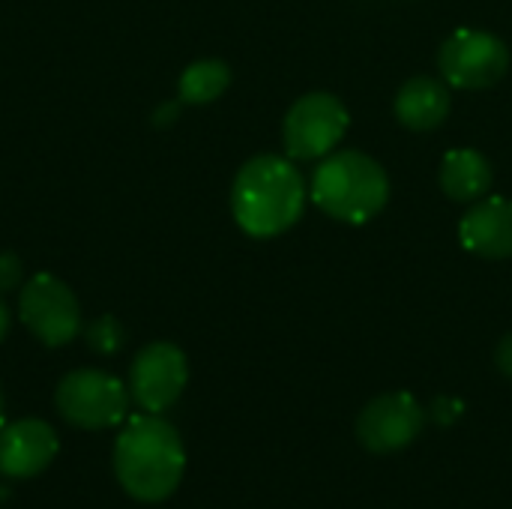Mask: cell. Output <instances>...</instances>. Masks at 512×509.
I'll return each instance as SVG.
<instances>
[{"label":"cell","instance_id":"cell-1","mask_svg":"<svg viewBox=\"0 0 512 509\" xmlns=\"http://www.w3.org/2000/svg\"><path fill=\"white\" fill-rule=\"evenodd\" d=\"M306 198V180L294 159L261 153L237 171L231 186V213L243 234L270 240L300 222Z\"/></svg>","mask_w":512,"mask_h":509},{"label":"cell","instance_id":"cell-2","mask_svg":"<svg viewBox=\"0 0 512 509\" xmlns=\"http://www.w3.org/2000/svg\"><path fill=\"white\" fill-rule=\"evenodd\" d=\"M183 471V438L159 414H138L120 429L114 444V474L132 501H168L177 492Z\"/></svg>","mask_w":512,"mask_h":509},{"label":"cell","instance_id":"cell-3","mask_svg":"<svg viewBox=\"0 0 512 509\" xmlns=\"http://www.w3.org/2000/svg\"><path fill=\"white\" fill-rule=\"evenodd\" d=\"M312 201L336 222L366 225L390 201V177L363 150H333L312 174Z\"/></svg>","mask_w":512,"mask_h":509},{"label":"cell","instance_id":"cell-4","mask_svg":"<svg viewBox=\"0 0 512 509\" xmlns=\"http://www.w3.org/2000/svg\"><path fill=\"white\" fill-rule=\"evenodd\" d=\"M129 399V387L102 369H75L57 384L54 393L57 414L84 432H102L123 423Z\"/></svg>","mask_w":512,"mask_h":509},{"label":"cell","instance_id":"cell-5","mask_svg":"<svg viewBox=\"0 0 512 509\" xmlns=\"http://www.w3.org/2000/svg\"><path fill=\"white\" fill-rule=\"evenodd\" d=\"M348 123H351V114L339 96L324 93V90L300 96L288 108L285 123H282V141H285L288 159L312 162V159L330 156L345 138Z\"/></svg>","mask_w":512,"mask_h":509},{"label":"cell","instance_id":"cell-6","mask_svg":"<svg viewBox=\"0 0 512 509\" xmlns=\"http://www.w3.org/2000/svg\"><path fill=\"white\" fill-rule=\"evenodd\" d=\"M510 48L489 30L459 27L438 51L441 78L456 90H486L495 87L510 72Z\"/></svg>","mask_w":512,"mask_h":509},{"label":"cell","instance_id":"cell-7","mask_svg":"<svg viewBox=\"0 0 512 509\" xmlns=\"http://www.w3.org/2000/svg\"><path fill=\"white\" fill-rule=\"evenodd\" d=\"M21 324L48 348L69 345L81 330V306L66 282L51 273H36L18 297Z\"/></svg>","mask_w":512,"mask_h":509},{"label":"cell","instance_id":"cell-8","mask_svg":"<svg viewBox=\"0 0 512 509\" xmlns=\"http://www.w3.org/2000/svg\"><path fill=\"white\" fill-rule=\"evenodd\" d=\"M189 384V360L174 342H150L129 369V396L147 414L168 411Z\"/></svg>","mask_w":512,"mask_h":509},{"label":"cell","instance_id":"cell-9","mask_svg":"<svg viewBox=\"0 0 512 509\" xmlns=\"http://www.w3.org/2000/svg\"><path fill=\"white\" fill-rule=\"evenodd\" d=\"M423 423H426V414L417 405V399L399 390V393H384L372 399L360 411L354 432L363 450L375 456H390V453H402L405 447H411L417 435L423 432Z\"/></svg>","mask_w":512,"mask_h":509},{"label":"cell","instance_id":"cell-10","mask_svg":"<svg viewBox=\"0 0 512 509\" xmlns=\"http://www.w3.org/2000/svg\"><path fill=\"white\" fill-rule=\"evenodd\" d=\"M60 441L57 432L36 420H18L0 429V474L9 480H30L39 477L57 456Z\"/></svg>","mask_w":512,"mask_h":509},{"label":"cell","instance_id":"cell-11","mask_svg":"<svg viewBox=\"0 0 512 509\" xmlns=\"http://www.w3.org/2000/svg\"><path fill=\"white\" fill-rule=\"evenodd\" d=\"M459 243L483 261L512 258V201L486 195L468 207L459 222Z\"/></svg>","mask_w":512,"mask_h":509},{"label":"cell","instance_id":"cell-12","mask_svg":"<svg viewBox=\"0 0 512 509\" xmlns=\"http://www.w3.org/2000/svg\"><path fill=\"white\" fill-rule=\"evenodd\" d=\"M450 108H453L450 84L444 78H435V75L408 78L393 99L396 120L411 132L438 129L450 117Z\"/></svg>","mask_w":512,"mask_h":509},{"label":"cell","instance_id":"cell-13","mask_svg":"<svg viewBox=\"0 0 512 509\" xmlns=\"http://www.w3.org/2000/svg\"><path fill=\"white\" fill-rule=\"evenodd\" d=\"M438 183L450 201L474 204L486 198L492 189V162L474 147H456L444 153L438 168Z\"/></svg>","mask_w":512,"mask_h":509},{"label":"cell","instance_id":"cell-14","mask_svg":"<svg viewBox=\"0 0 512 509\" xmlns=\"http://www.w3.org/2000/svg\"><path fill=\"white\" fill-rule=\"evenodd\" d=\"M228 84H231V66L225 60L207 57L183 69L177 81V93H180V102L186 105H210L228 90Z\"/></svg>","mask_w":512,"mask_h":509},{"label":"cell","instance_id":"cell-15","mask_svg":"<svg viewBox=\"0 0 512 509\" xmlns=\"http://www.w3.org/2000/svg\"><path fill=\"white\" fill-rule=\"evenodd\" d=\"M87 345L96 351V354H114L120 345H123V327L117 324V318H111V315H102V318H96L90 327H87Z\"/></svg>","mask_w":512,"mask_h":509},{"label":"cell","instance_id":"cell-16","mask_svg":"<svg viewBox=\"0 0 512 509\" xmlns=\"http://www.w3.org/2000/svg\"><path fill=\"white\" fill-rule=\"evenodd\" d=\"M24 264L15 252H0V294H9L21 285Z\"/></svg>","mask_w":512,"mask_h":509},{"label":"cell","instance_id":"cell-17","mask_svg":"<svg viewBox=\"0 0 512 509\" xmlns=\"http://www.w3.org/2000/svg\"><path fill=\"white\" fill-rule=\"evenodd\" d=\"M495 363H498L501 375H507L512 381V333H507V336L498 342V348H495Z\"/></svg>","mask_w":512,"mask_h":509},{"label":"cell","instance_id":"cell-18","mask_svg":"<svg viewBox=\"0 0 512 509\" xmlns=\"http://www.w3.org/2000/svg\"><path fill=\"white\" fill-rule=\"evenodd\" d=\"M6 333H9V309L0 303V342L6 339Z\"/></svg>","mask_w":512,"mask_h":509},{"label":"cell","instance_id":"cell-19","mask_svg":"<svg viewBox=\"0 0 512 509\" xmlns=\"http://www.w3.org/2000/svg\"><path fill=\"white\" fill-rule=\"evenodd\" d=\"M0 429H3V390H0Z\"/></svg>","mask_w":512,"mask_h":509}]
</instances>
